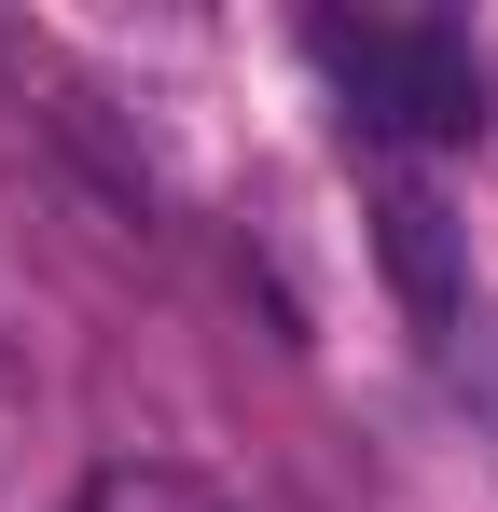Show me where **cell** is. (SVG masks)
Instances as JSON below:
<instances>
[{
	"mask_svg": "<svg viewBox=\"0 0 498 512\" xmlns=\"http://www.w3.org/2000/svg\"><path fill=\"white\" fill-rule=\"evenodd\" d=\"M319 70L360 97L374 139H429V153H457V139L485 125V70H471L457 28H388V14L346 28V14H332V28H319Z\"/></svg>",
	"mask_w": 498,
	"mask_h": 512,
	"instance_id": "1",
	"label": "cell"
},
{
	"mask_svg": "<svg viewBox=\"0 0 498 512\" xmlns=\"http://www.w3.org/2000/svg\"><path fill=\"white\" fill-rule=\"evenodd\" d=\"M374 250H388V277H402V305L443 333V319H457V222H443L429 180H388V194H374Z\"/></svg>",
	"mask_w": 498,
	"mask_h": 512,
	"instance_id": "2",
	"label": "cell"
},
{
	"mask_svg": "<svg viewBox=\"0 0 498 512\" xmlns=\"http://www.w3.org/2000/svg\"><path fill=\"white\" fill-rule=\"evenodd\" d=\"M70 512H236V499L194 485V471H166V457H111V471H83Z\"/></svg>",
	"mask_w": 498,
	"mask_h": 512,
	"instance_id": "3",
	"label": "cell"
},
{
	"mask_svg": "<svg viewBox=\"0 0 498 512\" xmlns=\"http://www.w3.org/2000/svg\"><path fill=\"white\" fill-rule=\"evenodd\" d=\"M14 457H28V374H14V346H0V499H14Z\"/></svg>",
	"mask_w": 498,
	"mask_h": 512,
	"instance_id": "4",
	"label": "cell"
}]
</instances>
